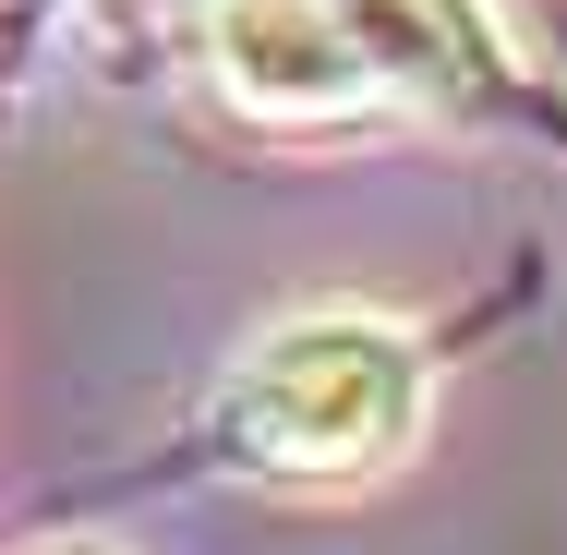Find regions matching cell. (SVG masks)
Wrapping results in <instances>:
<instances>
[{"mask_svg":"<svg viewBox=\"0 0 567 555\" xmlns=\"http://www.w3.org/2000/svg\"><path fill=\"white\" fill-rule=\"evenodd\" d=\"M206 61H218V97L241 121H290V133H327V121L386 110L362 49L339 37L327 0H218L206 12Z\"/></svg>","mask_w":567,"mask_h":555,"instance_id":"7a4b0ae2","label":"cell"},{"mask_svg":"<svg viewBox=\"0 0 567 555\" xmlns=\"http://www.w3.org/2000/svg\"><path fill=\"white\" fill-rule=\"evenodd\" d=\"M423 435V338L399 315H290L218 387V459L266 483H362Z\"/></svg>","mask_w":567,"mask_h":555,"instance_id":"6da1fadb","label":"cell"},{"mask_svg":"<svg viewBox=\"0 0 567 555\" xmlns=\"http://www.w3.org/2000/svg\"><path fill=\"white\" fill-rule=\"evenodd\" d=\"M327 12L386 110H483L507 85V37L483 0H327Z\"/></svg>","mask_w":567,"mask_h":555,"instance_id":"3957f363","label":"cell"},{"mask_svg":"<svg viewBox=\"0 0 567 555\" xmlns=\"http://www.w3.org/2000/svg\"><path fill=\"white\" fill-rule=\"evenodd\" d=\"M24 555H110V544H24Z\"/></svg>","mask_w":567,"mask_h":555,"instance_id":"277c9868","label":"cell"}]
</instances>
